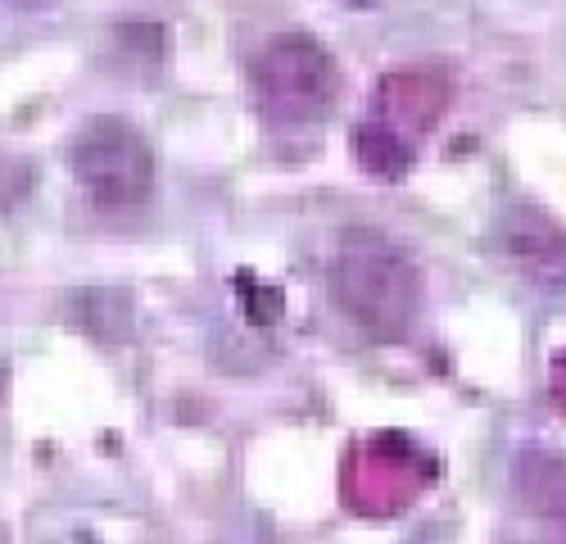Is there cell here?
Listing matches in <instances>:
<instances>
[{
	"mask_svg": "<svg viewBox=\"0 0 566 544\" xmlns=\"http://www.w3.org/2000/svg\"><path fill=\"white\" fill-rule=\"evenodd\" d=\"M345 494L358 513H399L408 499L417 494L421 477H417V453L408 444L390 449V440H371L367 449L354 453L349 477H345Z\"/></svg>",
	"mask_w": 566,
	"mask_h": 544,
	"instance_id": "obj_4",
	"label": "cell"
},
{
	"mask_svg": "<svg viewBox=\"0 0 566 544\" xmlns=\"http://www.w3.org/2000/svg\"><path fill=\"white\" fill-rule=\"evenodd\" d=\"M499 245L512 254V263L522 268H535V272H557L566 263V237L562 227L531 209V205H512L503 218H499Z\"/></svg>",
	"mask_w": 566,
	"mask_h": 544,
	"instance_id": "obj_5",
	"label": "cell"
},
{
	"mask_svg": "<svg viewBox=\"0 0 566 544\" xmlns=\"http://www.w3.org/2000/svg\"><path fill=\"white\" fill-rule=\"evenodd\" d=\"M254 105L276 127H313L332 114L340 69L332 51L308 32H276L250 60Z\"/></svg>",
	"mask_w": 566,
	"mask_h": 544,
	"instance_id": "obj_2",
	"label": "cell"
},
{
	"mask_svg": "<svg viewBox=\"0 0 566 544\" xmlns=\"http://www.w3.org/2000/svg\"><path fill=\"white\" fill-rule=\"evenodd\" d=\"M553 399L566 408V358L553 363Z\"/></svg>",
	"mask_w": 566,
	"mask_h": 544,
	"instance_id": "obj_8",
	"label": "cell"
},
{
	"mask_svg": "<svg viewBox=\"0 0 566 544\" xmlns=\"http://www.w3.org/2000/svg\"><path fill=\"white\" fill-rule=\"evenodd\" d=\"M69 164L77 187L105 205V209H127L150 200L155 191V150L127 118L101 114L82 123V132L69 146Z\"/></svg>",
	"mask_w": 566,
	"mask_h": 544,
	"instance_id": "obj_3",
	"label": "cell"
},
{
	"mask_svg": "<svg viewBox=\"0 0 566 544\" xmlns=\"http://www.w3.org/2000/svg\"><path fill=\"white\" fill-rule=\"evenodd\" d=\"M0 544H10V540H6V531H0Z\"/></svg>",
	"mask_w": 566,
	"mask_h": 544,
	"instance_id": "obj_9",
	"label": "cell"
},
{
	"mask_svg": "<svg viewBox=\"0 0 566 544\" xmlns=\"http://www.w3.org/2000/svg\"><path fill=\"white\" fill-rule=\"evenodd\" d=\"M516 490H522L531 509L548 517H566V463L548 459V453L531 449L516 459Z\"/></svg>",
	"mask_w": 566,
	"mask_h": 544,
	"instance_id": "obj_6",
	"label": "cell"
},
{
	"mask_svg": "<svg viewBox=\"0 0 566 544\" xmlns=\"http://www.w3.org/2000/svg\"><path fill=\"white\" fill-rule=\"evenodd\" d=\"M358 159L371 168V172H381V177H399L403 168H408V142L399 132H390L386 123H363V132H358Z\"/></svg>",
	"mask_w": 566,
	"mask_h": 544,
	"instance_id": "obj_7",
	"label": "cell"
},
{
	"mask_svg": "<svg viewBox=\"0 0 566 544\" xmlns=\"http://www.w3.org/2000/svg\"><path fill=\"white\" fill-rule=\"evenodd\" d=\"M326 291L371 341H403L421 304V278L412 259L371 227H354L332 245Z\"/></svg>",
	"mask_w": 566,
	"mask_h": 544,
	"instance_id": "obj_1",
	"label": "cell"
}]
</instances>
